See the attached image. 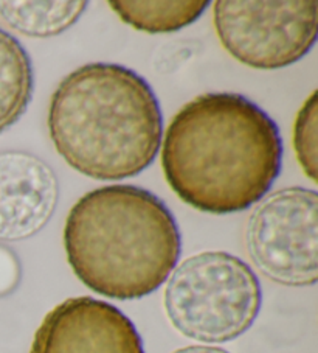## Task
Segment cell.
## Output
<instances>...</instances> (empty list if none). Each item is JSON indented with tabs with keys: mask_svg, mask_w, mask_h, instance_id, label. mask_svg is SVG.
<instances>
[{
	"mask_svg": "<svg viewBox=\"0 0 318 353\" xmlns=\"http://www.w3.org/2000/svg\"><path fill=\"white\" fill-rule=\"evenodd\" d=\"M111 8L127 26L140 32L157 34V33H174L191 26L204 14L210 2H109Z\"/></svg>",
	"mask_w": 318,
	"mask_h": 353,
	"instance_id": "obj_11",
	"label": "cell"
},
{
	"mask_svg": "<svg viewBox=\"0 0 318 353\" xmlns=\"http://www.w3.org/2000/svg\"><path fill=\"white\" fill-rule=\"evenodd\" d=\"M87 8L83 0L65 2H0V16L8 26L32 38H50L70 28Z\"/></svg>",
	"mask_w": 318,
	"mask_h": 353,
	"instance_id": "obj_10",
	"label": "cell"
},
{
	"mask_svg": "<svg viewBox=\"0 0 318 353\" xmlns=\"http://www.w3.org/2000/svg\"><path fill=\"white\" fill-rule=\"evenodd\" d=\"M318 92L314 90L310 97L299 109L295 125H293V148L297 159L301 165L304 174L312 182H317V130H318Z\"/></svg>",
	"mask_w": 318,
	"mask_h": 353,
	"instance_id": "obj_12",
	"label": "cell"
},
{
	"mask_svg": "<svg viewBox=\"0 0 318 353\" xmlns=\"http://www.w3.org/2000/svg\"><path fill=\"white\" fill-rule=\"evenodd\" d=\"M283 165V139L264 109L240 94H202L171 120L162 168L173 192L213 215L266 196Z\"/></svg>",
	"mask_w": 318,
	"mask_h": 353,
	"instance_id": "obj_1",
	"label": "cell"
},
{
	"mask_svg": "<svg viewBox=\"0 0 318 353\" xmlns=\"http://www.w3.org/2000/svg\"><path fill=\"white\" fill-rule=\"evenodd\" d=\"M222 47L258 70H277L303 59L317 41L315 0H219L213 8Z\"/></svg>",
	"mask_w": 318,
	"mask_h": 353,
	"instance_id": "obj_6",
	"label": "cell"
},
{
	"mask_svg": "<svg viewBox=\"0 0 318 353\" xmlns=\"http://www.w3.org/2000/svg\"><path fill=\"white\" fill-rule=\"evenodd\" d=\"M64 248L75 276L96 294L132 301L167 282L182 252L174 215L154 193L107 185L85 193L65 220Z\"/></svg>",
	"mask_w": 318,
	"mask_h": 353,
	"instance_id": "obj_3",
	"label": "cell"
},
{
	"mask_svg": "<svg viewBox=\"0 0 318 353\" xmlns=\"http://www.w3.org/2000/svg\"><path fill=\"white\" fill-rule=\"evenodd\" d=\"M30 353H145L132 321L111 303L72 297L48 313Z\"/></svg>",
	"mask_w": 318,
	"mask_h": 353,
	"instance_id": "obj_7",
	"label": "cell"
},
{
	"mask_svg": "<svg viewBox=\"0 0 318 353\" xmlns=\"http://www.w3.org/2000/svg\"><path fill=\"white\" fill-rule=\"evenodd\" d=\"M173 353H230V352L219 349V347H210V345H188Z\"/></svg>",
	"mask_w": 318,
	"mask_h": 353,
	"instance_id": "obj_13",
	"label": "cell"
},
{
	"mask_svg": "<svg viewBox=\"0 0 318 353\" xmlns=\"http://www.w3.org/2000/svg\"><path fill=\"white\" fill-rule=\"evenodd\" d=\"M261 283L246 261L224 251L188 257L165 290V312L177 332L206 344L240 338L261 310Z\"/></svg>",
	"mask_w": 318,
	"mask_h": 353,
	"instance_id": "obj_4",
	"label": "cell"
},
{
	"mask_svg": "<svg viewBox=\"0 0 318 353\" xmlns=\"http://www.w3.org/2000/svg\"><path fill=\"white\" fill-rule=\"evenodd\" d=\"M247 252L258 271L284 287L318 280V193L287 187L266 194L248 216Z\"/></svg>",
	"mask_w": 318,
	"mask_h": 353,
	"instance_id": "obj_5",
	"label": "cell"
},
{
	"mask_svg": "<svg viewBox=\"0 0 318 353\" xmlns=\"http://www.w3.org/2000/svg\"><path fill=\"white\" fill-rule=\"evenodd\" d=\"M58 201V176L45 161L28 151H0V241H21L41 232Z\"/></svg>",
	"mask_w": 318,
	"mask_h": 353,
	"instance_id": "obj_8",
	"label": "cell"
},
{
	"mask_svg": "<svg viewBox=\"0 0 318 353\" xmlns=\"http://www.w3.org/2000/svg\"><path fill=\"white\" fill-rule=\"evenodd\" d=\"M48 132L59 156L78 173L120 181L154 162L163 115L154 90L136 70L92 63L73 70L54 90Z\"/></svg>",
	"mask_w": 318,
	"mask_h": 353,
	"instance_id": "obj_2",
	"label": "cell"
},
{
	"mask_svg": "<svg viewBox=\"0 0 318 353\" xmlns=\"http://www.w3.org/2000/svg\"><path fill=\"white\" fill-rule=\"evenodd\" d=\"M33 89V64L27 50L13 34L0 28V132L25 114Z\"/></svg>",
	"mask_w": 318,
	"mask_h": 353,
	"instance_id": "obj_9",
	"label": "cell"
}]
</instances>
